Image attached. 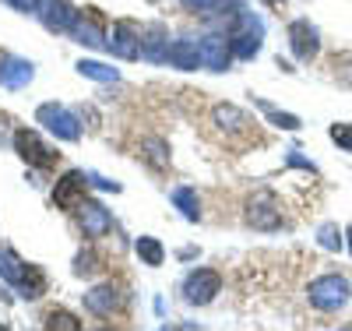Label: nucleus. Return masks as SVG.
<instances>
[{
	"label": "nucleus",
	"mask_w": 352,
	"mask_h": 331,
	"mask_svg": "<svg viewBox=\"0 0 352 331\" xmlns=\"http://www.w3.org/2000/svg\"><path fill=\"white\" fill-rule=\"evenodd\" d=\"M0 279L4 282H11L25 299H36V296H43V289H46V279H43V272H36V268H28V264H21L11 250H0Z\"/></svg>",
	"instance_id": "f257e3e1"
},
{
	"label": "nucleus",
	"mask_w": 352,
	"mask_h": 331,
	"mask_svg": "<svg viewBox=\"0 0 352 331\" xmlns=\"http://www.w3.org/2000/svg\"><path fill=\"white\" fill-rule=\"evenodd\" d=\"M349 292H352V286H349V279H342V275H320V279H314L310 289H307L310 303H314L317 310H338V307H345V303H349Z\"/></svg>",
	"instance_id": "f03ea898"
},
{
	"label": "nucleus",
	"mask_w": 352,
	"mask_h": 331,
	"mask_svg": "<svg viewBox=\"0 0 352 331\" xmlns=\"http://www.w3.org/2000/svg\"><path fill=\"white\" fill-rule=\"evenodd\" d=\"M36 120H39L50 134L60 138V141H78V138H81L78 120H74L64 106H56V103H43V106L36 109Z\"/></svg>",
	"instance_id": "7ed1b4c3"
},
{
	"label": "nucleus",
	"mask_w": 352,
	"mask_h": 331,
	"mask_svg": "<svg viewBox=\"0 0 352 331\" xmlns=\"http://www.w3.org/2000/svg\"><path fill=\"white\" fill-rule=\"evenodd\" d=\"M236 21H240V32H232V43H229V46H232V53H236L240 60H250V56L261 53L264 25H261V18H254L250 11H240Z\"/></svg>",
	"instance_id": "20e7f679"
},
{
	"label": "nucleus",
	"mask_w": 352,
	"mask_h": 331,
	"mask_svg": "<svg viewBox=\"0 0 352 331\" xmlns=\"http://www.w3.org/2000/svg\"><path fill=\"white\" fill-rule=\"evenodd\" d=\"M219 289H222V275H219V272H212V268H197V272L187 279V286H184L187 303H197V307L212 303Z\"/></svg>",
	"instance_id": "39448f33"
},
{
	"label": "nucleus",
	"mask_w": 352,
	"mask_h": 331,
	"mask_svg": "<svg viewBox=\"0 0 352 331\" xmlns=\"http://www.w3.org/2000/svg\"><path fill=\"white\" fill-rule=\"evenodd\" d=\"M14 152H18L28 166H43V169H50V166L56 162V152H50V148L39 141L36 131H18V134H14Z\"/></svg>",
	"instance_id": "423d86ee"
},
{
	"label": "nucleus",
	"mask_w": 352,
	"mask_h": 331,
	"mask_svg": "<svg viewBox=\"0 0 352 331\" xmlns=\"http://www.w3.org/2000/svg\"><path fill=\"white\" fill-rule=\"evenodd\" d=\"M36 14L50 32H71V25L78 21V11L67 4V0H39Z\"/></svg>",
	"instance_id": "0eeeda50"
},
{
	"label": "nucleus",
	"mask_w": 352,
	"mask_h": 331,
	"mask_svg": "<svg viewBox=\"0 0 352 331\" xmlns=\"http://www.w3.org/2000/svg\"><path fill=\"white\" fill-rule=\"evenodd\" d=\"M92 184L85 173H67L64 180H56V187H53V204L56 208H78L81 201H85V187Z\"/></svg>",
	"instance_id": "6e6552de"
},
{
	"label": "nucleus",
	"mask_w": 352,
	"mask_h": 331,
	"mask_svg": "<svg viewBox=\"0 0 352 331\" xmlns=\"http://www.w3.org/2000/svg\"><path fill=\"white\" fill-rule=\"evenodd\" d=\"M247 222H250L254 229H278V226H282V212L275 208V197H272L268 191L254 194V201H250V208H247Z\"/></svg>",
	"instance_id": "1a4fd4ad"
},
{
	"label": "nucleus",
	"mask_w": 352,
	"mask_h": 331,
	"mask_svg": "<svg viewBox=\"0 0 352 331\" xmlns=\"http://www.w3.org/2000/svg\"><path fill=\"white\" fill-rule=\"evenodd\" d=\"M289 46H292V53H296V60H314L317 50H320L317 28H314L307 18L292 21V25H289Z\"/></svg>",
	"instance_id": "9d476101"
},
{
	"label": "nucleus",
	"mask_w": 352,
	"mask_h": 331,
	"mask_svg": "<svg viewBox=\"0 0 352 331\" xmlns=\"http://www.w3.org/2000/svg\"><path fill=\"white\" fill-rule=\"evenodd\" d=\"M109 50L124 60H134L141 53V32L134 28V21H116L113 36H109Z\"/></svg>",
	"instance_id": "9b49d317"
},
{
	"label": "nucleus",
	"mask_w": 352,
	"mask_h": 331,
	"mask_svg": "<svg viewBox=\"0 0 352 331\" xmlns=\"http://www.w3.org/2000/svg\"><path fill=\"white\" fill-rule=\"evenodd\" d=\"M141 56L152 60V64H162V60H169V39H166V25H162V21H152V25L141 32Z\"/></svg>",
	"instance_id": "f8f14e48"
},
{
	"label": "nucleus",
	"mask_w": 352,
	"mask_h": 331,
	"mask_svg": "<svg viewBox=\"0 0 352 331\" xmlns=\"http://www.w3.org/2000/svg\"><path fill=\"white\" fill-rule=\"evenodd\" d=\"M78 219H81L85 236H106L113 229V219H109V212L99 201H81L78 204Z\"/></svg>",
	"instance_id": "ddd939ff"
},
{
	"label": "nucleus",
	"mask_w": 352,
	"mask_h": 331,
	"mask_svg": "<svg viewBox=\"0 0 352 331\" xmlns=\"http://www.w3.org/2000/svg\"><path fill=\"white\" fill-rule=\"evenodd\" d=\"M229 53H232V46L226 43V36H204L201 39V60H204V67L215 71V74L229 67Z\"/></svg>",
	"instance_id": "4468645a"
},
{
	"label": "nucleus",
	"mask_w": 352,
	"mask_h": 331,
	"mask_svg": "<svg viewBox=\"0 0 352 331\" xmlns=\"http://www.w3.org/2000/svg\"><path fill=\"white\" fill-rule=\"evenodd\" d=\"M36 78V67L21 56H0V85L8 88H21Z\"/></svg>",
	"instance_id": "2eb2a0df"
},
{
	"label": "nucleus",
	"mask_w": 352,
	"mask_h": 331,
	"mask_svg": "<svg viewBox=\"0 0 352 331\" xmlns=\"http://www.w3.org/2000/svg\"><path fill=\"white\" fill-rule=\"evenodd\" d=\"M169 64L180 67V71H194L197 64H204L201 60V43L197 39H176L169 46Z\"/></svg>",
	"instance_id": "dca6fc26"
},
{
	"label": "nucleus",
	"mask_w": 352,
	"mask_h": 331,
	"mask_svg": "<svg viewBox=\"0 0 352 331\" xmlns=\"http://www.w3.org/2000/svg\"><path fill=\"white\" fill-rule=\"evenodd\" d=\"M116 303H120V292H116L113 286H99L92 292H85V307L92 314H113Z\"/></svg>",
	"instance_id": "f3484780"
},
{
	"label": "nucleus",
	"mask_w": 352,
	"mask_h": 331,
	"mask_svg": "<svg viewBox=\"0 0 352 331\" xmlns=\"http://www.w3.org/2000/svg\"><path fill=\"white\" fill-rule=\"evenodd\" d=\"M215 124L226 131V134H240V131H247L250 127V120H247V113L243 109H236V106H215Z\"/></svg>",
	"instance_id": "a211bd4d"
},
{
	"label": "nucleus",
	"mask_w": 352,
	"mask_h": 331,
	"mask_svg": "<svg viewBox=\"0 0 352 331\" xmlns=\"http://www.w3.org/2000/svg\"><path fill=\"white\" fill-rule=\"evenodd\" d=\"M71 36H74L78 43H85V46H96V50L109 46V43L102 39V32H99V25H96V21H85V18H78V21L71 25Z\"/></svg>",
	"instance_id": "6ab92c4d"
},
{
	"label": "nucleus",
	"mask_w": 352,
	"mask_h": 331,
	"mask_svg": "<svg viewBox=\"0 0 352 331\" xmlns=\"http://www.w3.org/2000/svg\"><path fill=\"white\" fill-rule=\"evenodd\" d=\"M173 201H176V208L184 212V219H187V222H197L201 208H197V194H194L190 187H173Z\"/></svg>",
	"instance_id": "aec40b11"
},
{
	"label": "nucleus",
	"mask_w": 352,
	"mask_h": 331,
	"mask_svg": "<svg viewBox=\"0 0 352 331\" xmlns=\"http://www.w3.org/2000/svg\"><path fill=\"white\" fill-rule=\"evenodd\" d=\"M138 257H141L144 264L159 268V264H162V257H166V250H162V244H159L155 236H141V239H138Z\"/></svg>",
	"instance_id": "412c9836"
},
{
	"label": "nucleus",
	"mask_w": 352,
	"mask_h": 331,
	"mask_svg": "<svg viewBox=\"0 0 352 331\" xmlns=\"http://www.w3.org/2000/svg\"><path fill=\"white\" fill-rule=\"evenodd\" d=\"M257 106H261L264 113H268V120H272L275 127H282V131H300V127H303V124H300V116H292V113H282V109H275L272 103L257 99Z\"/></svg>",
	"instance_id": "4be33fe9"
},
{
	"label": "nucleus",
	"mask_w": 352,
	"mask_h": 331,
	"mask_svg": "<svg viewBox=\"0 0 352 331\" xmlns=\"http://www.w3.org/2000/svg\"><path fill=\"white\" fill-rule=\"evenodd\" d=\"M78 71H81L85 78H96V81H116V78H120V71H116V67H106L102 60H81Z\"/></svg>",
	"instance_id": "5701e85b"
},
{
	"label": "nucleus",
	"mask_w": 352,
	"mask_h": 331,
	"mask_svg": "<svg viewBox=\"0 0 352 331\" xmlns=\"http://www.w3.org/2000/svg\"><path fill=\"white\" fill-rule=\"evenodd\" d=\"M141 156L148 159L155 169H166L169 166V152H166V141H159V138H152V141H144L141 145Z\"/></svg>",
	"instance_id": "b1692460"
},
{
	"label": "nucleus",
	"mask_w": 352,
	"mask_h": 331,
	"mask_svg": "<svg viewBox=\"0 0 352 331\" xmlns=\"http://www.w3.org/2000/svg\"><path fill=\"white\" fill-rule=\"evenodd\" d=\"M184 8L201 14H222V8H236V0H184Z\"/></svg>",
	"instance_id": "393cba45"
},
{
	"label": "nucleus",
	"mask_w": 352,
	"mask_h": 331,
	"mask_svg": "<svg viewBox=\"0 0 352 331\" xmlns=\"http://www.w3.org/2000/svg\"><path fill=\"white\" fill-rule=\"evenodd\" d=\"M317 244L324 247V250H342V233H338V226L335 222H324L317 229Z\"/></svg>",
	"instance_id": "a878e982"
},
{
	"label": "nucleus",
	"mask_w": 352,
	"mask_h": 331,
	"mask_svg": "<svg viewBox=\"0 0 352 331\" xmlns=\"http://www.w3.org/2000/svg\"><path fill=\"white\" fill-rule=\"evenodd\" d=\"M43 324H46V328H64V331H81L78 317H74V314H67V310H50Z\"/></svg>",
	"instance_id": "bb28decb"
},
{
	"label": "nucleus",
	"mask_w": 352,
	"mask_h": 331,
	"mask_svg": "<svg viewBox=\"0 0 352 331\" xmlns=\"http://www.w3.org/2000/svg\"><path fill=\"white\" fill-rule=\"evenodd\" d=\"M331 141L338 148H345V152H352V124H335L331 127Z\"/></svg>",
	"instance_id": "cd10ccee"
},
{
	"label": "nucleus",
	"mask_w": 352,
	"mask_h": 331,
	"mask_svg": "<svg viewBox=\"0 0 352 331\" xmlns=\"http://www.w3.org/2000/svg\"><path fill=\"white\" fill-rule=\"evenodd\" d=\"M74 272H78V275H92V272H96V257H92V254H78Z\"/></svg>",
	"instance_id": "c85d7f7f"
},
{
	"label": "nucleus",
	"mask_w": 352,
	"mask_h": 331,
	"mask_svg": "<svg viewBox=\"0 0 352 331\" xmlns=\"http://www.w3.org/2000/svg\"><path fill=\"white\" fill-rule=\"evenodd\" d=\"M88 180H92L96 187H102V191H120V187H116V184H109V180H102L99 173H88Z\"/></svg>",
	"instance_id": "c756f323"
},
{
	"label": "nucleus",
	"mask_w": 352,
	"mask_h": 331,
	"mask_svg": "<svg viewBox=\"0 0 352 331\" xmlns=\"http://www.w3.org/2000/svg\"><path fill=\"white\" fill-rule=\"evenodd\" d=\"M289 166H300V169H310V173H314V162H307V159H303V156H296V152L289 156Z\"/></svg>",
	"instance_id": "7c9ffc66"
},
{
	"label": "nucleus",
	"mask_w": 352,
	"mask_h": 331,
	"mask_svg": "<svg viewBox=\"0 0 352 331\" xmlns=\"http://www.w3.org/2000/svg\"><path fill=\"white\" fill-rule=\"evenodd\" d=\"M11 4H14L18 11H36V8H39V0H11Z\"/></svg>",
	"instance_id": "2f4dec72"
},
{
	"label": "nucleus",
	"mask_w": 352,
	"mask_h": 331,
	"mask_svg": "<svg viewBox=\"0 0 352 331\" xmlns=\"http://www.w3.org/2000/svg\"><path fill=\"white\" fill-rule=\"evenodd\" d=\"M264 4H272V8H278V4H282V0H264Z\"/></svg>",
	"instance_id": "473e14b6"
},
{
	"label": "nucleus",
	"mask_w": 352,
	"mask_h": 331,
	"mask_svg": "<svg viewBox=\"0 0 352 331\" xmlns=\"http://www.w3.org/2000/svg\"><path fill=\"white\" fill-rule=\"evenodd\" d=\"M349 247H352V226H349Z\"/></svg>",
	"instance_id": "72a5a7b5"
}]
</instances>
